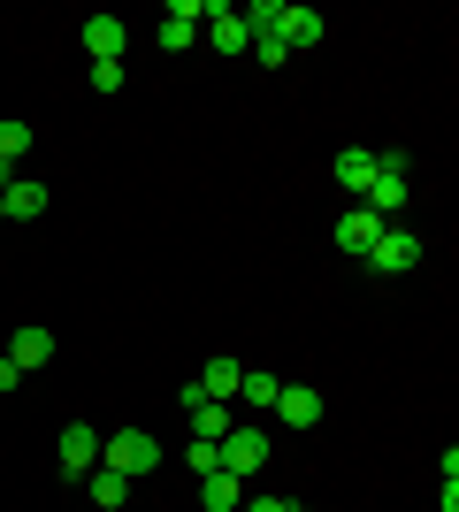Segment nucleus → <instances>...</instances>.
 Masks as SVG:
<instances>
[{
	"mask_svg": "<svg viewBox=\"0 0 459 512\" xmlns=\"http://www.w3.org/2000/svg\"><path fill=\"white\" fill-rule=\"evenodd\" d=\"M100 467L123 474V482H138V474L161 467V444H153L146 428H115V436H100Z\"/></svg>",
	"mask_w": 459,
	"mask_h": 512,
	"instance_id": "obj_1",
	"label": "nucleus"
},
{
	"mask_svg": "<svg viewBox=\"0 0 459 512\" xmlns=\"http://www.w3.org/2000/svg\"><path fill=\"white\" fill-rule=\"evenodd\" d=\"M215 459H222V474H238V482H245V474H261L268 459H276V444H268V428L238 421V428H230V436L215 444Z\"/></svg>",
	"mask_w": 459,
	"mask_h": 512,
	"instance_id": "obj_2",
	"label": "nucleus"
},
{
	"mask_svg": "<svg viewBox=\"0 0 459 512\" xmlns=\"http://www.w3.org/2000/svg\"><path fill=\"white\" fill-rule=\"evenodd\" d=\"M368 268H375V276H406V268H421V237L398 230V222H383V237L368 245Z\"/></svg>",
	"mask_w": 459,
	"mask_h": 512,
	"instance_id": "obj_3",
	"label": "nucleus"
},
{
	"mask_svg": "<svg viewBox=\"0 0 459 512\" xmlns=\"http://www.w3.org/2000/svg\"><path fill=\"white\" fill-rule=\"evenodd\" d=\"M54 451H62V482H85V474L100 467V428L69 421V428H62V444H54Z\"/></svg>",
	"mask_w": 459,
	"mask_h": 512,
	"instance_id": "obj_4",
	"label": "nucleus"
},
{
	"mask_svg": "<svg viewBox=\"0 0 459 512\" xmlns=\"http://www.w3.org/2000/svg\"><path fill=\"white\" fill-rule=\"evenodd\" d=\"M199 16H207V0H169V8H161V23H153V39L169 46V54H184V46L199 39Z\"/></svg>",
	"mask_w": 459,
	"mask_h": 512,
	"instance_id": "obj_5",
	"label": "nucleus"
},
{
	"mask_svg": "<svg viewBox=\"0 0 459 512\" xmlns=\"http://www.w3.org/2000/svg\"><path fill=\"white\" fill-rule=\"evenodd\" d=\"M207 46H215V54H245V46H253V31H245V16L238 8H230V0H207Z\"/></svg>",
	"mask_w": 459,
	"mask_h": 512,
	"instance_id": "obj_6",
	"label": "nucleus"
},
{
	"mask_svg": "<svg viewBox=\"0 0 459 512\" xmlns=\"http://www.w3.org/2000/svg\"><path fill=\"white\" fill-rule=\"evenodd\" d=\"M176 398H184V413H192V436H199V444H222V436L238 428V413L222 406V398H192V390H176Z\"/></svg>",
	"mask_w": 459,
	"mask_h": 512,
	"instance_id": "obj_7",
	"label": "nucleus"
},
{
	"mask_svg": "<svg viewBox=\"0 0 459 512\" xmlns=\"http://www.w3.org/2000/svg\"><path fill=\"white\" fill-rule=\"evenodd\" d=\"M276 421L284 428H322V390L314 383H284L276 390Z\"/></svg>",
	"mask_w": 459,
	"mask_h": 512,
	"instance_id": "obj_8",
	"label": "nucleus"
},
{
	"mask_svg": "<svg viewBox=\"0 0 459 512\" xmlns=\"http://www.w3.org/2000/svg\"><path fill=\"white\" fill-rule=\"evenodd\" d=\"M383 237V222H375L368 207H345L337 214V253H352V260H368V245Z\"/></svg>",
	"mask_w": 459,
	"mask_h": 512,
	"instance_id": "obj_9",
	"label": "nucleus"
},
{
	"mask_svg": "<svg viewBox=\"0 0 459 512\" xmlns=\"http://www.w3.org/2000/svg\"><path fill=\"white\" fill-rule=\"evenodd\" d=\"M85 46H92V62H123L131 23H123V16H92V23H85Z\"/></svg>",
	"mask_w": 459,
	"mask_h": 512,
	"instance_id": "obj_10",
	"label": "nucleus"
},
{
	"mask_svg": "<svg viewBox=\"0 0 459 512\" xmlns=\"http://www.w3.org/2000/svg\"><path fill=\"white\" fill-rule=\"evenodd\" d=\"M375 176H383V169H375V146H345V153H337V184H345L352 199H368Z\"/></svg>",
	"mask_w": 459,
	"mask_h": 512,
	"instance_id": "obj_11",
	"label": "nucleus"
},
{
	"mask_svg": "<svg viewBox=\"0 0 459 512\" xmlns=\"http://www.w3.org/2000/svg\"><path fill=\"white\" fill-rule=\"evenodd\" d=\"M238 375H245V367L230 360V352H222V360H207V367H199L192 398H222V406H230V398H238Z\"/></svg>",
	"mask_w": 459,
	"mask_h": 512,
	"instance_id": "obj_12",
	"label": "nucleus"
},
{
	"mask_svg": "<svg viewBox=\"0 0 459 512\" xmlns=\"http://www.w3.org/2000/svg\"><path fill=\"white\" fill-rule=\"evenodd\" d=\"M276 39L299 54V46H322V8H284V23H276Z\"/></svg>",
	"mask_w": 459,
	"mask_h": 512,
	"instance_id": "obj_13",
	"label": "nucleus"
},
{
	"mask_svg": "<svg viewBox=\"0 0 459 512\" xmlns=\"http://www.w3.org/2000/svg\"><path fill=\"white\" fill-rule=\"evenodd\" d=\"M8 360H16L23 375L46 367V360H54V329H16V337H8Z\"/></svg>",
	"mask_w": 459,
	"mask_h": 512,
	"instance_id": "obj_14",
	"label": "nucleus"
},
{
	"mask_svg": "<svg viewBox=\"0 0 459 512\" xmlns=\"http://www.w3.org/2000/svg\"><path fill=\"white\" fill-rule=\"evenodd\" d=\"M199 505H207V512H238L245 505V482H238V474H199Z\"/></svg>",
	"mask_w": 459,
	"mask_h": 512,
	"instance_id": "obj_15",
	"label": "nucleus"
},
{
	"mask_svg": "<svg viewBox=\"0 0 459 512\" xmlns=\"http://www.w3.org/2000/svg\"><path fill=\"white\" fill-rule=\"evenodd\" d=\"M276 390H284V375H268V367H245V375H238V398H245V406H261V413H276Z\"/></svg>",
	"mask_w": 459,
	"mask_h": 512,
	"instance_id": "obj_16",
	"label": "nucleus"
},
{
	"mask_svg": "<svg viewBox=\"0 0 459 512\" xmlns=\"http://www.w3.org/2000/svg\"><path fill=\"white\" fill-rule=\"evenodd\" d=\"M0 207L16 214V222H39L54 199H46V184H8V192H0Z\"/></svg>",
	"mask_w": 459,
	"mask_h": 512,
	"instance_id": "obj_17",
	"label": "nucleus"
},
{
	"mask_svg": "<svg viewBox=\"0 0 459 512\" xmlns=\"http://www.w3.org/2000/svg\"><path fill=\"white\" fill-rule=\"evenodd\" d=\"M85 490H92V505H123V497H131V482H123V474H108V467H92Z\"/></svg>",
	"mask_w": 459,
	"mask_h": 512,
	"instance_id": "obj_18",
	"label": "nucleus"
},
{
	"mask_svg": "<svg viewBox=\"0 0 459 512\" xmlns=\"http://www.w3.org/2000/svg\"><path fill=\"white\" fill-rule=\"evenodd\" d=\"M23 153H31V123L8 115V123H0V161H23Z\"/></svg>",
	"mask_w": 459,
	"mask_h": 512,
	"instance_id": "obj_19",
	"label": "nucleus"
},
{
	"mask_svg": "<svg viewBox=\"0 0 459 512\" xmlns=\"http://www.w3.org/2000/svg\"><path fill=\"white\" fill-rule=\"evenodd\" d=\"M245 54H261V69H284V62H291V46H284V39H253Z\"/></svg>",
	"mask_w": 459,
	"mask_h": 512,
	"instance_id": "obj_20",
	"label": "nucleus"
},
{
	"mask_svg": "<svg viewBox=\"0 0 459 512\" xmlns=\"http://www.w3.org/2000/svg\"><path fill=\"white\" fill-rule=\"evenodd\" d=\"M85 85H92V92H123V62H92Z\"/></svg>",
	"mask_w": 459,
	"mask_h": 512,
	"instance_id": "obj_21",
	"label": "nucleus"
},
{
	"mask_svg": "<svg viewBox=\"0 0 459 512\" xmlns=\"http://www.w3.org/2000/svg\"><path fill=\"white\" fill-rule=\"evenodd\" d=\"M184 467H192V474H215L222 459H215V444H199V436H192V444H184Z\"/></svg>",
	"mask_w": 459,
	"mask_h": 512,
	"instance_id": "obj_22",
	"label": "nucleus"
},
{
	"mask_svg": "<svg viewBox=\"0 0 459 512\" xmlns=\"http://www.w3.org/2000/svg\"><path fill=\"white\" fill-rule=\"evenodd\" d=\"M238 512H291V505H284V497H268V490H245Z\"/></svg>",
	"mask_w": 459,
	"mask_h": 512,
	"instance_id": "obj_23",
	"label": "nucleus"
},
{
	"mask_svg": "<svg viewBox=\"0 0 459 512\" xmlns=\"http://www.w3.org/2000/svg\"><path fill=\"white\" fill-rule=\"evenodd\" d=\"M16 383H23V367L8 360V352H0V390H16Z\"/></svg>",
	"mask_w": 459,
	"mask_h": 512,
	"instance_id": "obj_24",
	"label": "nucleus"
},
{
	"mask_svg": "<svg viewBox=\"0 0 459 512\" xmlns=\"http://www.w3.org/2000/svg\"><path fill=\"white\" fill-rule=\"evenodd\" d=\"M8 184H16V161H0V192H8Z\"/></svg>",
	"mask_w": 459,
	"mask_h": 512,
	"instance_id": "obj_25",
	"label": "nucleus"
},
{
	"mask_svg": "<svg viewBox=\"0 0 459 512\" xmlns=\"http://www.w3.org/2000/svg\"><path fill=\"white\" fill-rule=\"evenodd\" d=\"M291 512H314V505H291Z\"/></svg>",
	"mask_w": 459,
	"mask_h": 512,
	"instance_id": "obj_26",
	"label": "nucleus"
},
{
	"mask_svg": "<svg viewBox=\"0 0 459 512\" xmlns=\"http://www.w3.org/2000/svg\"><path fill=\"white\" fill-rule=\"evenodd\" d=\"M0 222H8V207H0Z\"/></svg>",
	"mask_w": 459,
	"mask_h": 512,
	"instance_id": "obj_27",
	"label": "nucleus"
}]
</instances>
